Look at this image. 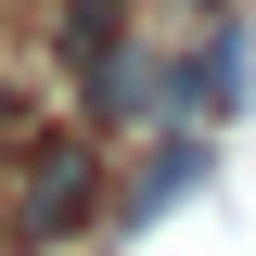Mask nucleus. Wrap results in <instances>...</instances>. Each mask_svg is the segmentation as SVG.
I'll use <instances>...</instances> for the list:
<instances>
[{
  "label": "nucleus",
  "instance_id": "obj_1",
  "mask_svg": "<svg viewBox=\"0 0 256 256\" xmlns=\"http://www.w3.org/2000/svg\"><path fill=\"white\" fill-rule=\"evenodd\" d=\"M116 230V141L90 116H38L13 154H0V256H77Z\"/></svg>",
  "mask_w": 256,
  "mask_h": 256
},
{
  "label": "nucleus",
  "instance_id": "obj_3",
  "mask_svg": "<svg viewBox=\"0 0 256 256\" xmlns=\"http://www.w3.org/2000/svg\"><path fill=\"white\" fill-rule=\"evenodd\" d=\"M128 38H141L128 0H52V64H64V90H77V102L102 90V64H116Z\"/></svg>",
  "mask_w": 256,
  "mask_h": 256
},
{
  "label": "nucleus",
  "instance_id": "obj_4",
  "mask_svg": "<svg viewBox=\"0 0 256 256\" xmlns=\"http://www.w3.org/2000/svg\"><path fill=\"white\" fill-rule=\"evenodd\" d=\"M26 128H38V90H26V77H0V154H13Z\"/></svg>",
  "mask_w": 256,
  "mask_h": 256
},
{
  "label": "nucleus",
  "instance_id": "obj_5",
  "mask_svg": "<svg viewBox=\"0 0 256 256\" xmlns=\"http://www.w3.org/2000/svg\"><path fill=\"white\" fill-rule=\"evenodd\" d=\"M180 13H192V26H218V13H244V0H180Z\"/></svg>",
  "mask_w": 256,
  "mask_h": 256
},
{
  "label": "nucleus",
  "instance_id": "obj_2",
  "mask_svg": "<svg viewBox=\"0 0 256 256\" xmlns=\"http://www.w3.org/2000/svg\"><path fill=\"white\" fill-rule=\"evenodd\" d=\"M205 180H218V128H154V141L116 166V244H128V230H154V218H180Z\"/></svg>",
  "mask_w": 256,
  "mask_h": 256
}]
</instances>
